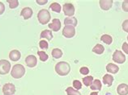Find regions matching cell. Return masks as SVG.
I'll list each match as a JSON object with an SVG mask.
<instances>
[{
  "instance_id": "1",
  "label": "cell",
  "mask_w": 128,
  "mask_h": 95,
  "mask_svg": "<svg viewBox=\"0 0 128 95\" xmlns=\"http://www.w3.org/2000/svg\"><path fill=\"white\" fill-rule=\"evenodd\" d=\"M55 71L60 76H66L70 71V66L67 62H58L55 65Z\"/></svg>"
},
{
  "instance_id": "2",
  "label": "cell",
  "mask_w": 128,
  "mask_h": 95,
  "mask_svg": "<svg viewBox=\"0 0 128 95\" xmlns=\"http://www.w3.org/2000/svg\"><path fill=\"white\" fill-rule=\"evenodd\" d=\"M25 73V68L20 64H16L12 67V77L16 79H20L24 75Z\"/></svg>"
},
{
  "instance_id": "3",
  "label": "cell",
  "mask_w": 128,
  "mask_h": 95,
  "mask_svg": "<svg viewBox=\"0 0 128 95\" xmlns=\"http://www.w3.org/2000/svg\"><path fill=\"white\" fill-rule=\"evenodd\" d=\"M38 21L40 22V23H42V24H46V23H48L49 21L50 20V12L46 9L41 10L38 14Z\"/></svg>"
},
{
  "instance_id": "4",
  "label": "cell",
  "mask_w": 128,
  "mask_h": 95,
  "mask_svg": "<svg viewBox=\"0 0 128 95\" xmlns=\"http://www.w3.org/2000/svg\"><path fill=\"white\" fill-rule=\"evenodd\" d=\"M11 69V63L6 60H0V74H6Z\"/></svg>"
},
{
  "instance_id": "5",
  "label": "cell",
  "mask_w": 128,
  "mask_h": 95,
  "mask_svg": "<svg viewBox=\"0 0 128 95\" xmlns=\"http://www.w3.org/2000/svg\"><path fill=\"white\" fill-rule=\"evenodd\" d=\"M113 60L118 64H122L125 62L126 56L122 53V52L119 50H116L113 54Z\"/></svg>"
},
{
  "instance_id": "6",
  "label": "cell",
  "mask_w": 128,
  "mask_h": 95,
  "mask_svg": "<svg viewBox=\"0 0 128 95\" xmlns=\"http://www.w3.org/2000/svg\"><path fill=\"white\" fill-rule=\"evenodd\" d=\"M16 92V86L12 83H6L2 87V93L4 95H13Z\"/></svg>"
},
{
  "instance_id": "7",
  "label": "cell",
  "mask_w": 128,
  "mask_h": 95,
  "mask_svg": "<svg viewBox=\"0 0 128 95\" xmlns=\"http://www.w3.org/2000/svg\"><path fill=\"white\" fill-rule=\"evenodd\" d=\"M76 34L75 27L72 26H65L62 30V35L66 38H72Z\"/></svg>"
},
{
  "instance_id": "8",
  "label": "cell",
  "mask_w": 128,
  "mask_h": 95,
  "mask_svg": "<svg viewBox=\"0 0 128 95\" xmlns=\"http://www.w3.org/2000/svg\"><path fill=\"white\" fill-rule=\"evenodd\" d=\"M63 12L67 16L72 17L75 14V7L72 3H65L63 5Z\"/></svg>"
},
{
  "instance_id": "9",
  "label": "cell",
  "mask_w": 128,
  "mask_h": 95,
  "mask_svg": "<svg viewBox=\"0 0 128 95\" xmlns=\"http://www.w3.org/2000/svg\"><path fill=\"white\" fill-rule=\"evenodd\" d=\"M25 62L27 66H28L30 68H33L36 65V63H38V60H36V57L33 55H29L26 57L25 59Z\"/></svg>"
},
{
  "instance_id": "10",
  "label": "cell",
  "mask_w": 128,
  "mask_h": 95,
  "mask_svg": "<svg viewBox=\"0 0 128 95\" xmlns=\"http://www.w3.org/2000/svg\"><path fill=\"white\" fill-rule=\"evenodd\" d=\"M100 8L104 11H108L111 8V6L113 5L112 0H100L99 1Z\"/></svg>"
},
{
  "instance_id": "11",
  "label": "cell",
  "mask_w": 128,
  "mask_h": 95,
  "mask_svg": "<svg viewBox=\"0 0 128 95\" xmlns=\"http://www.w3.org/2000/svg\"><path fill=\"white\" fill-rule=\"evenodd\" d=\"M49 28L54 32H58L61 28V22L58 19H54L53 22L49 24Z\"/></svg>"
},
{
  "instance_id": "12",
  "label": "cell",
  "mask_w": 128,
  "mask_h": 95,
  "mask_svg": "<svg viewBox=\"0 0 128 95\" xmlns=\"http://www.w3.org/2000/svg\"><path fill=\"white\" fill-rule=\"evenodd\" d=\"M117 92L119 95H127L128 94V86L126 84H120L118 86Z\"/></svg>"
},
{
  "instance_id": "13",
  "label": "cell",
  "mask_w": 128,
  "mask_h": 95,
  "mask_svg": "<svg viewBox=\"0 0 128 95\" xmlns=\"http://www.w3.org/2000/svg\"><path fill=\"white\" fill-rule=\"evenodd\" d=\"M20 15L23 16V18L24 19H28L32 15V10L30 7H25L21 11Z\"/></svg>"
},
{
  "instance_id": "14",
  "label": "cell",
  "mask_w": 128,
  "mask_h": 95,
  "mask_svg": "<svg viewBox=\"0 0 128 95\" xmlns=\"http://www.w3.org/2000/svg\"><path fill=\"white\" fill-rule=\"evenodd\" d=\"M21 54L18 50H12L9 54V58L13 61H17L20 59Z\"/></svg>"
},
{
  "instance_id": "15",
  "label": "cell",
  "mask_w": 128,
  "mask_h": 95,
  "mask_svg": "<svg viewBox=\"0 0 128 95\" xmlns=\"http://www.w3.org/2000/svg\"><path fill=\"white\" fill-rule=\"evenodd\" d=\"M77 19L74 17H68V18H66L64 20V24L66 26H72V27H76L77 25Z\"/></svg>"
},
{
  "instance_id": "16",
  "label": "cell",
  "mask_w": 128,
  "mask_h": 95,
  "mask_svg": "<svg viewBox=\"0 0 128 95\" xmlns=\"http://www.w3.org/2000/svg\"><path fill=\"white\" fill-rule=\"evenodd\" d=\"M106 70L109 73H117L118 72L119 68L118 65H116V64H114L113 63H110V64H107Z\"/></svg>"
},
{
  "instance_id": "17",
  "label": "cell",
  "mask_w": 128,
  "mask_h": 95,
  "mask_svg": "<svg viewBox=\"0 0 128 95\" xmlns=\"http://www.w3.org/2000/svg\"><path fill=\"white\" fill-rule=\"evenodd\" d=\"M113 81H114V77L111 75H110V74H106L103 77V83L105 85H107L108 86H112Z\"/></svg>"
},
{
  "instance_id": "18",
  "label": "cell",
  "mask_w": 128,
  "mask_h": 95,
  "mask_svg": "<svg viewBox=\"0 0 128 95\" xmlns=\"http://www.w3.org/2000/svg\"><path fill=\"white\" fill-rule=\"evenodd\" d=\"M41 38H45L49 40H51L53 38V34L50 30H44L41 33Z\"/></svg>"
},
{
  "instance_id": "19",
  "label": "cell",
  "mask_w": 128,
  "mask_h": 95,
  "mask_svg": "<svg viewBox=\"0 0 128 95\" xmlns=\"http://www.w3.org/2000/svg\"><path fill=\"white\" fill-rule=\"evenodd\" d=\"M91 90H102V82L99 80H94L91 85Z\"/></svg>"
},
{
  "instance_id": "20",
  "label": "cell",
  "mask_w": 128,
  "mask_h": 95,
  "mask_svg": "<svg viewBox=\"0 0 128 95\" xmlns=\"http://www.w3.org/2000/svg\"><path fill=\"white\" fill-rule=\"evenodd\" d=\"M52 56L55 59H59L61 58L62 56V52L61 49L59 48H54L52 51Z\"/></svg>"
},
{
  "instance_id": "21",
  "label": "cell",
  "mask_w": 128,
  "mask_h": 95,
  "mask_svg": "<svg viewBox=\"0 0 128 95\" xmlns=\"http://www.w3.org/2000/svg\"><path fill=\"white\" fill-rule=\"evenodd\" d=\"M104 50H105V48H104V47H103V45H96L95 47L93 48H92V52H95V53H96V54H102L103 53V52H104Z\"/></svg>"
},
{
  "instance_id": "22",
  "label": "cell",
  "mask_w": 128,
  "mask_h": 95,
  "mask_svg": "<svg viewBox=\"0 0 128 95\" xmlns=\"http://www.w3.org/2000/svg\"><path fill=\"white\" fill-rule=\"evenodd\" d=\"M100 40L103 41L106 45H110L113 41V39L110 35H103L102 37H100Z\"/></svg>"
},
{
  "instance_id": "23",
  "label": "cell",
  "mask_w": 128,
  "mask_h": 95,
  "mask_svg": "<svg viewBox=\"0 0 128 95\" xmlns=\"http://www.w3.org/2000/svg\"><path fill=\"white\" fill-rule=\"evenodd\" d=\"M50 8L52 10V11H54V12H58L59 13L60 11H61V6H60L58 2H53L50 4Z\"/></svg>"
},
{
  "instance_id": "24",
  "label": "cell",
  "mask_w": 128,
  "mask_h": 95,
  "mask_svg": "<svg viewBox=\"0 0 128 95\" xmlns=\"http://www.w3.org/2000/svg\"><path fill=\"white\" fill-rule=\"evenodd\" d=\"M92 81H93V77L92 76H87L83 79V83L86 86H91L92 83Z\"/></svg>"
},
{
  "instance_id": "25",
  "label": "cell",
  "mask_w": 128,
  "mask_h": 95,
  "mask_svg": "<svg viewBox=\"0 0 128 95\" xmlns=\"http://www.w3.org/2000/svg\"><path fill=\"white\" fill-rule=\"evenodd\" d=\"M66 92L67 95H81L80 92H78V90H76L75 89H73L72 87H68L66 90Z\"/></svg>"
},
{
  "instance_id": "26",
  "label": "cell",
  "mask_w": 128,
  "mask_h": 95,
  "mask_svg": "<svg viewBox=\"0 0 128 95\" xmlns=\"http://www.w3.org/2000/svg\"><path fill=\"white\" fill-rule=\"evenodd\" d=\"M38 56L40 57V60H41L42 61H46V60H48V58H49L48 55H47L45 52H42V51H38Z\"/></svg>"
},
{
  "instance_id": "27",
  "label": "cell",
  "mask_w": 128,
  "mask_h": 95,
  "mask_svg": "<svg viewBox=\"0 0 128 95\" xmlns=\"http://www.w3.org/2000/svg\"><path fill=\"white\" fill-rule=\"evenodd\" d=\"M6 2L9 3L11 9H14L19 6V1H17V0H8Z\"/></svg>"
},
{
  "instance_id": "28",
  "label": "cell",
  "mask_w": 128,
  "mask_h": 95,
  "mask_svg": "<svg viewBox=\"0 0 128 95\" xmlns=\"http://www.w3.org/2000/svg\"><path fill=\"white\" fill-rule=\"evenodd\" d=\"M73 86L76 90H79L82 88V85H81V82H80V81L76 80V81H73Z\"/></svg>"
},
{
  "instance_id": "29",
  "label": "cell",
  "mask_w": 128,
  "mask_h": 95,
  "mask_svg": "<svg viewBox=\"0 0 128 95\" xmlns=\"http://www.w3.org/2000/svg\"><path fill=\"white\" fill-rule=\"evenodd\" d=\"M39 46L42 49H47L48 48V43L46 40H41L39 43Z\"/></svg>"
},
{
  "instance_id": "30",
  "label": "cell",
  "mask_w": 128,
  "mask_h": 95,
  "mask_svg": "<svg viewBox=\"0 0 128 95\" xmlns=\"http://www.w3.org/2000/svg\"><path fill=\"white\" fill-rule=\"evenodd\" d=\"M80 72L81 74H83V75H87V74L89 73V69H88L87 67H82L81 69H80Z\"/></svg>"
},
{
  "instance_id": "31",
  "label": "cell",
  "mask_w": 128,
  "mask_h": 95,
  "mask_svg": "<svg viewBox=\"0 0 128 95\" xmlns=\"http://www.w3.org/2000/svg\"><path fill=\"white\" fill-rule=\"evenodd\" d=\"M122 10L124 11L128 12V0H126V1H124L122 2Z\"/></svg>"
},
{
  "instance_id": "32",
  "label": "cell",
  "mask_w": 128,
  "mask_h": 95,
  "mask_svg": "<svg viewBox=\"0 0 128 95\" xmlns=\"http://www.w3.org/2000/svg\"><path fill=\"white\" fill-rule=\"evenodd\" d=\"M122 29L126 32H128V19L125 20V21L122 23Z\"/></svg>"
},
{
  "instance_id": "33",
  "label": "cell",
  "mask_w": 128,
  "mask_h": 95,
  "mask_svg": "<svg viewBox=\"0 0 128 95\" xmlns=\"http://www.w3.org/2000/svg\"><path fill=\"white\" fill-rule=\"evenodd\" d=\"M122 48L123 52L125 53H126V54H128V44L126 42H124Z\"/></svg>"
},
{
  "instance_id": "34",
  "label": "cell",
  "mask_w": 128,
  "mask_h": 95,
  "mask_svg": "<svg viewBox=\"0 0 128 95\" xmlns=\"http://www.w3.org/2000/svg\"><path fill=\"white\" fill-rule=\"evenodd\" d=\"M4 11H5V6L2 2H0V15H2L4 12Z\"/></svg>"
},
{
  "instance_id": "35",
  "label": "cell",
  "mask_w": 128,
  "mask_h": 95,
  "mask_svg": "<svg viewBox=\"0 0 128 95\" xmlns=\"http://www.w3.org/2000/svg\"><path fill=\"white\" fill-rule=\"evenodd\" d=\"M36 2L39 5H45V4H46L48 1H47V0H36Z\"/></svg>"
},
{
  "instance_id": "36",
  "label": "cell",
  "mask_w": 128,
  "mask_h": 95,
  "mask_svg": "<svg viewBox=\"0 0 128 95\" xmlns=\"http://www.w3.org/2000/svg\"><path fill=\"white\" fill-rule=\"evenodd\" d=\"M90 95H98V92H92L90 94Z\"/></svg>"
},
{
  "instance_id": "37",
  "label": "cell",
  "mask_w": 128,
  "mask_h": 95,
  "mask_svg": "<svg viewBox=\"0 0 128 95\" xmlns=\"http://www.w3.org/2000/svg\"><path fill=\"white\" fill-rule=\"evenodd\" d=\"M127 40H128V36H127Z\"/></svg>"
}]
</instances>
